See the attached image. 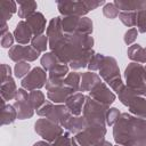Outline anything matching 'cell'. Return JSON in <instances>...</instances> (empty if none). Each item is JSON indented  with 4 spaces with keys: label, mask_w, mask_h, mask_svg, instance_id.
Returning a JSON list of instances; mask_svg holds the SVG:
<instances>
[{
    "label": "cell",
    "mask_w": 146,
    "mask_h": 146,
    "mask_svg": "<svg viewBox=\"0 0 146 146\" xmlns=\"http://www.w3.org/2000/svg\"><path fill=\"white\" fill-rule=\"evenodd\" d=\"M113 137L121 146H146V119L121 113L114 124Z\"/></svg>",
    "instance_id": "6da1fadb"
},
{
    "label": "cell",
    "mask_w": 146,
    "mask_h": 146,
    "mask_svg": "<svg viewBox=\"0 0 146 146\" xmlns=\"http://www.w3.org/2000/svg\"><path fill=\"white\" fill-rule=\"evenodd\" d=\"M98 72H99V76L105 81V83L110 86V88L116 94H120L122 89L125 87V84L121 79L120 70L115 58L105 56Z\"/></svg>",
    "instance_id": "7a4b0ae2"
},
{
    "label": "cell",
    "mask_w": 146,
    "mask_h": 146,
    "mask_svg": "<svg viewBox=\"0 0 146 146\" xmlns=\"http://www.w3.org/2000/svg\"><path fill=\"white\" fill-rule=\"evenodd\" d=\"M125 86L135 94L145 97L146 96V82H145V66L139 63H130L125 71Z\"/></svg>",
    "instance_id": "3957f363"
},
{
    "label": "cell",
    "mask_w": 146,
    "mask_h": 146,
    "mask_svg": "<svg viewBox=\"0 0 146 146\" xmlns=\"http://www.w3.org/2000/svg\"><path fill=\"white\" fill-rule=\"evenodd\" d=\"M106 128L99 124H89L83 131L72 137L73 146H99L105 139Z\"/></svg>",
    "instance_id": "277c9868"
},
{
    "label": "cell",
    "mask_w": 146,
    "mask_h": 146,
    "mask_svg": "<svg viewBox=\"0 0 146 146\" xmlns=\"http://www.w3.org/2000/svg\"><path fill=\"white\" fill-rule=\"evenodd\" d=\"M110 110V106L104 105L95 99H92L90 96H86V103L83 106V116L86 117L88 124H99L105 125L106 124V114Z\"/></svg>",
    "instance_id": "5b68a950"
},
{
    "label": "cell",
    "mask_w": 146,
    "mask_h": 146,
    "mask_svg": "<svg viewBox=\"0 0 146 146\" xmlns=\"http://www.w3.org/2000/svg\"><path fill=\"white\" fill-rule=\"evenodd\" d=\"M119 99L123 105H125L130 113L138 117L146 119V98L135 94L127 86L122 89L120 94H117Z\"/></svg>",
    "instance_id": "8992f818"
},
{
    "label": "cell",
    "mask_w": 146,
    "mask_h": 146,
    "mask_svg": "<svg viewBox=\"0 0 146 146\" xmlns=\"http://www.w3.org/2000/svg\"><path fill=\"white\" fill-rule=\"evenodd\" d=\"M34 130L48 143H54L64 133V129L62 125L52 122L47 117L39 119L34 124Z\"/></svg>",
    "instance_id": "52a82bcc"
},
{
    "label": "cell",
    "mask_w": 146,
    "mask_h": 146,
    "mask_svg": "<svg viewBox=\"0 0 146 146\" xmlns=\"http://www.w3.org/2000/svg\"><path fill=\"white\" fill-rule=\"evenodd\" d=\"M70 113L71 112L68 111L65 104H54L52 102H46L44 105L36 111L38 115L47 117L59 125Z\"/></svg>",
    "instance_id": "ba28073f"
},
{
    "label": "cell",
    "mask_w": 146,
    "mask_h": 146,
    "mask_svg": "<svg viewBox=\"0 0 146 146\" xmlns=\"http://www.w3.org/2000/svg\"><path fill=\"white\" fill-rule=\"evenodd\" d=\"M1 99L5 102L15 99L17 94V87L15 80L11 78V68L7 64L1 65V88H0Z\"/></svg>",
    "instance_id": "9c48e42d"
},
{
    "label": "cell",
    "mask_w": 146,
    "mask_h": 146,
    "mask_svg": "<svg viewBox=\"0 0 146 146\" xmlns=\"http://www.w3.org/2000/svg\"><path fill=\"white\" fill-rule=\"evenodd\" d=\"M47 81V71H44L42 67H34L25 78H23L21 86L23 89L27 91H33L44 87Z\"/></svg>",
    "instance_id": "30bf717a"
},
{
    "label": "cell",
    "mask_w": 146,
    "mask_h": 146,
    "mask_svg": "<svg viewBox=\"0 0 146 146\" xmlns=\"http://www.w3.org/2000/svg\"><path fill=\"white\" fill-rule=\"evenodd\" d=\"M14 107L17 112V119L19 120L30 119L34 114V108L30 102V96L27 91L23 88H19L17 90L14 102Z\"/></svg>",
    "instance_id": "8fae6325"
},
{
    "label": "cell",
    "mask_w": 146,
    "mask_h": 146,
    "mask_svg": "<svg viewBox=\"0 0 146 146\" xmlns=\"http://www.w3.org/2000/svg\"><path fill=\"white\" fill-rule=\"evenodd\" d=\"M9 58L16 63L19 62H33L39 56L40 52L38 50H35L32 46H22V44H17V46H13L9 49Z\"/></svg>",
    "instance_id": "7c38bea8"
},
{
    "label": "cell",
    "mask_w": 146,
    "mask_h": 146,
    "mask_svg": "<svg viewBox=\"0 0 146 146\" xmlns=\"http://www.w3.org/2000/svg\"><path fill=\"white\" fill-rule=\"evenodd\" d=\"M57 8L62 15L84 17L89 13L84 1H57Z\"/></svg>",
    "instance_id": "4fadbf2b"
},
{
    "label": "cell",
    "mask_w": 146,
    "mask_h": 146,
    "mask_svg": "<svg viewBox=\"0 0 146 146\" xmlns=\"http://www.w3.org/2000/svg\"><path fill=\"white\" fill-rule=\"evenodd\" d=\"M88 96H90L92 99H95L104 105H107V106L113 104L115 100V94L111 90V88L105 82H100L99 84H97L89 92Z\"/></svg>",
    "instance_id": "5bb4252c"
},
{
    "label": "cell",
    "mask_w": 146,
    "mask_h": 146,
    "mask_svg": "<svg viewBox=\"0 0 146 146\" xmlns=\"http://www.w3.org/2000/svg\"><path fill=\"white\" fill-rule=\"evenodd\" d=\"M48 36V42H49V48H54L63 38H64V32L62 27V18L60 17H54L50 19L48 27H47V34Z\"/></svg>",
    "instance_id": "9a60e30c"
},
{
    "label": "cell",
    "mask_w": 146,
    "mask_h": 146,
    "mask_svg": "<svg viewBox=\"0 0 146 146\" xmlns=\"http://www.w3.org/2000/svg\"><path fill=\"white\" fill-rule=\"evenodd\" d=\"M64 129L67 130V132L70 133H73V135H76L81 131H83L89 124L86 120V117L82 115L80 116H75V115H72L71 113L64 119V121L62 122L60 124Z\"/></svg>",
    "instance_id": "2e32d148"
},
{
    "label": "cell",
    "mask_w": 146,
    "mask_h": 146,
    "mask_svg": "<svg viewBox=\"0 0 146 146\" xmlns=\"http://www.w3.org/2000/svg\"><path fill=\"white\" fill-rule=\"evenodd\" d=\"M73 94H75V91L65 84L47 90V97L54 104H65L68 97H71Z\"/></svg>",
    "instance_id": "e0dca14e"
},
{
    "label": "cell",
    "mask_w": 146,
    "mask_h": 146,
    "mask_svg": "<svg viewBox=\"0 0 146 146\" xmlns=\"http://www.w3.org/2000/svg\"><path fill=\"white\" fill-rule=\"evenodd\" d=\"M13 34H14L15 40L17 41V44H22V46L27 44L33 39L32 30L30 25L26 23V21H19Z\"/></svg>",
    "instance_id": "ac0fdd59"
},
{
    "label": "cell",
    "mask_w": 146,
    "mask_h": 146,
    "mask_svg": "<svg viewBox=\"0 0 146 146\" xmlns=\"http://www.w3.org/2000/svg\"><path fill=\"white\" fill-rule=\"evenodd\" d=\"M84 103H86V96L82 92H75L71 97H68L65 105L72 115L80 116L82 111H83Z\"/></svg>",
    "instance_id": "d6986e66"
},
{
    "label": "cell",
    "mask_w": 146,
    "mask_h": 146,
    "mask_svg": "<svg viewBox=\"0 0 146 146\" xmlns=\"http://www.w3.org/2000/svg\"><path fill=\"white\" fill-rule=\"evenodd\" d=\"M26 23L30 25L32 33H33V38L34 36H39L42 35L44 30H46V18L43 16L42 13L40 11H35L32 16H30L26 19Z\"/></svg>",
    "instance_id": "ffe728a7"
},
{
    "label": "cell",
    "mask_w": 146,
    "mask_h": 146,
    "mask_svg": "<svg viewBox=\"0 0 146 146\" xmlns=\"http://www.w3.org/2000/svg\"><path fill=\"white\" fill-rule=\"evenodd\" d=\"M103 82L100 76L95 72H86L81 74V82H80V91H91L97 84Z\"/></svg>",
    "instance_id": "44dd1931"
},
{
    "label": "cell",
    "mask_w": 146,
    "mask_h": 146,
    "mask_svg": "<svg viewBox=\"0 0 146 146\" xmlns=\"http://www.w3.org/2000/svg\"><path fill=\"white\" fill-rule=\"evenodd\" d=\"M6 102L1 99V124H10L17 119V112L14 107V105L5 104Z\"/></svg>",
    "instance_id": "7402d4cb"
},
{
    "label": "cell",
    "mask_w": 146,
    "mask_h": 146,
    "mask_svg": "<svg viewBox=\"0 0 146 146\" xmlns=\"http://www.w3.org/2000/svg\"><path fill=\"white\" fill-rule=\"evenodd\" d=\"M127 54H128V57L135 63H139V64L146 63V48L141 47L138 43L131 44L128 48Z\"/></svg>",
    "instance_id": "603a6c76"
},
{
    "label": "cell",
    "mask_w": 146,
    "mask_h": 146,
    "mask_svg": "<svg viewBox=\"0 0 146 146\" xmlns=\"http://www.w3.org/2000/svg\"><path fill=\"white\" fill-rule=\"evenodd\" d=\"M18 5V17L27 19L30 16H32L35 13V9L38 8V5L35 1H16Z\"/></svg>",
    "instance_id": "cb8c5ba5"
},
{
    "label": "cell",
    "mask_w": 146,
    "mask_h": 146,
    "mask_svg": "<svg viewBox=\"0 0 146 146\" xmlns=\"http://www.w3.org/2000/svg\"><path fill=\"white\" fill-rule=\"evenodd\" d=\"M68 73H70L68 65L59 64L56 67H54L51 71L48 72V80H51L55 82H64V80Z\"/></svg>",
    "instance_id": "d4e9b609"
},
{
    "label": "cell",
    "mask_w": 146,
    "mask_h": 146,
    "mask_svg": "<svg viewBox=\"0 0 146 146\" xmlns=\"http://www.w3.org/2000/svg\"><path fill=\"white\" fill-rule=\"evenodd\" d=\"M0 9H1V15H2V22H7L13 17V15L18 11L17 10V2L11 1V0H2L0 2Z\"/></svg>",
    "instance_id": "484cf974"
},
{
    "label": "cell",
    "mask_w": 146,
    "mask_h": 146,
    "mask_svg": "<svg viewBox=\"0 0 146 146\" xmlns=\"http://www.w3.org/2000/svg\"><path fill=\"white\" fill-rule=\"evenodd\" d=\"M59 64H62V63L59 62V59L57 58V56H56L52 51L46 52V54L42 55V57H41V65H42L43 70L47 71V72L51 71L54 67H56V66L59 65Z\"/></svg>",
    "instance_id": "4316f807"
},
{
    "label": "cell",
    "mask_w": 146,
    "mask_h": 146,
    "mask_svg": "<svg viewBox=\"0 0 146 146\" xmlns=\"http://www.w3.org/2000/svg\"><path fill=\"white\" fill-rule=\"evenodd\" d=\"M114 5L120 11H137L140 6L141 1H130V0H115Z\"/></svg>",
    "instance_id": "83f0119b"
},
{
    "label": "cell",
    "mask_w": 146,
    "mask_h": 146,
    "mask_svg": "<svg viewBox=\"0 0 146 146\" xmlns=\"http://www.w3.org/2000/svg\"><path fill=\"white\" fill-rule=\"evenodd\" d=\"M80 82H81V74H79L78 72L68 73L64 80V84L66 87L73 89L75 92L80 91Z\"/></svg>",
    "instance_id": "f1b7e54d"
},
{
    "label": "cell",
    "mask_w": 146,
    "mask_h": 146,
    "mask_svg": "<svg viewBox=\"0 0 146 146\" xmlns=\"http://www.w3.org/2000/svg\"><path fill=\"white\" fill-rule=\"evenodd\" d=\"M120 21L128 27H133L137 24V11H120Z\"/></svg>",
    "instance_id": "f546056e"
},
{
    "label": "cell",
    "mask_w": 146,
    "mask_h": 146,
    "mask_svg": "<svg viewBox=\"0 0 146 146\" xmlns=\"http://www.w3.org/2000/svg\"><path fill=\"white\" fill-rule=\"evenodd\" d=\"M29 96H30V102H31L33 108L36 110V111H38L41 106H43L44 103H46L44 95H43V92L40 91V90H33V91H30Z\"/></svg>",
    "instance_id": "4dcf8cb0"
},
{
    "label": "cell",
    "mask_w": 146,
    "mask_h": 146,
    "mask_svg": "<svg viewBox=\"0 0 146 146\" xmlns=\"http://www.w3.org/2000/svg\"><path fill=\"white\" fill-rule=\"evenodd\" d=\"M31 46L38 50L39 52H42V51H46L47 47H49V42H48V36L42 34V35H39V36H34L31 41Z\"/></svg>",
    "instance_id": "1f68e13d"
},
{
    "label": "cell",
    "mask_w": 146,
    "mask_h": 146,
    "mask_svg": "<svg viewBox=\"0 0 146 146\" xmlns=\"http://www.w3.org/2000/svg\"><path fill=\"white\" fill-rule=\"evenodd\" d=\"M137 30L139 33H146V8L143 7V1L140 8L137 10Z\"/></svg>",
    "instance_id": "d6a6232c"
},
{
    "label": "cell",
    "mask_w": 146,
    "mask_h": 146,
    "mask_svg": "<svg viewBox=\"0 0 146 146\" xmlns=\"http://www.w3.org/2000/svg\"><path fill=\"white\" fill-rule=\"evenodd\" d=\"M30 68L31 65L27 62H19L15 64L14 67V73L16 78H25L29 73H30Z\"/></svg>",
    "instance_id": "836d02e7"
},
{
    "label": "cell",
    "mask_w": 146,
    "mask_h": 146,
    "mask_svg": "<svg viewBox=\"0 0 146 146\" xmlns=\"http://www.w3.org/2000/svg\"><path fill=\"white\" fill-rule=\"evenodd\" d=\"M103 14H104L105 17H107L110 19H114V18H116L119 16L120 10L116 8L114 2L113 3L108 2V3H105V6L103 7Z\"/></svg>",
    "instance_id": "e575fe53"
},
{
    "label": "cell",
    "mask_w": 146,
    "mask_h": 146,
    "mask_svg": "<svg viewBox=\"0 0 146 146\" xmlns=\"http://www.w3.org/2000/svg\"><path fill=\"white\" fill-rule=\"evenodd\" d=\"M104 57H105V55H103V54H96L95 52V55L92 56L91 60L88 64V68L90 70V72H95V71H98L100 68L102 63L104 60Z\"/></svg>",
    "instance_id": "d590c367"
},
{
    "label": "cell",
    "mask_w": 146,
    "mask_h": 146,
    "mask_svg": "<svg viewBox=\"0 0 146 146\" xmlns=\"http://www.w3.org/2000/svg\"><path fill=\"white\" fill-rule=\"evenodd\" d=\"M120 115H121V113H120V111L117 108H115V107L110 108L107 111V114H106V124L110 125V127L114 125L116 123V121L119 120Z\"/></svg>",
    "instance_id": "8d00e7d4"
},
{
    "label": "cell",
    "mask_w": 146,
    "mask_h": 146,
    "mask_svg": "<svg viewBox=\"0 0 146 146\" xmlns=\"http://www.w3.org/2000/svg\"><path fill=\"white\" fill-rule=\"evenodd\" d=\"M71 133L70 132H64L60 137H58L54 143H52V145L51 146H73V144H72V137L70 136Z\"/></svg>",
    "instance_id": "74e56055"
},
{
    "label": "cell",
    "mask_w": 146,
    "mask_h": 146,
    "mask_svg": "<svg viewBox=\"0 0 146 146\" xmlns=\"http://www.w3.org/2000/svg\"><path fill=\"white\" fill-rule=\"evenodd\" d=\"M138 30L136 29V27H132V29H129L125 33H124V43L127 44V46H131L133 42H135V40L137 39V35H138Z\"/></svg>",
    "instance_id": "f35d334b"
},
{
    "label": "cell",
    "mask_w": 146,
    "mask_h": 146,
    "mask_svg": "<svg viewBox=\"0 0 146 146\" xmlns=\"http://www.w3.org/2000/svg\"><path fill=\"white\" fill-rule=\"evenodd\" d=\"M14 34L10 32H7L6 34L1 35V47L2 48H11L14 43Z\"/></svg>",
    "instance_id": "ab89813d"
},
{
    "label": "cell",
    "mask_w": 146,
    "mask_h": 146,
    "mask_svg": "<svg viewBox=\"0 0 146 146\" xmlns=\"http://www.w3.org/2000/svg\"><path fill=\"white\" fill-rule=\"evenodd\" d=\"M84 5L87 7V9L90 11V10H94L98 7H100L102 5H105V1L104 0H100V1H95V0H87L84 1Z\"/></svg>",
    "instance_id": "60d3db41"
},
{
    "label": "cell",
    "mask_w": 146,
    "mask_h": 146,
    "mask_svg": "<svg viewBox=\"0 0 146 146\" xmlns=\"http://www.w3.org/2000/svg\"><path fill=\"white\" fill-rule=\"evenodd\" d=\"M33 146H51L48 144V141H36Z\"/></svg>",
    "instance_id": "b9f144b4"
},
{
    "label": "cell",
    "mask_w": 146,
    "mask_h": 146,
    "mask_svg": "<svg viewBox=\"0 0 146 146\" xmlns=\"http://www.w3.org/2000/svg\"><path fill=\"white\" fill-rule=\"evenodd\" d=\"M99 146H113V145H112L110 141H106V140H104V141H103V143H102Z\"/></svg>",
    "instance_id": "7bdbcfd3"
},
{
    "label": "cell",
    "mask_w": 146,
    "mask_h": 146,
    "mask_svg": "<svg viewBox=\"0 0 146 146\" xmlns=\"http://www.w3.org/2000/svg\"><path fill=\"white\" fill-rule=\"evenodd\" d=\"M143 7H145V8H146V1H143Z\"/></svg>",
    "instance_id": "ee69618b"
},
{
    "label": "cell",
    "mask_w": 146,
    "mask_h": 146,
    "mask_svg": "<svg viewBox=\"0 0 146 146\" xmlns=\"http://www.w3.org/2000/svg\"><path fill=\"white\" fill-rule=\"evenodd\" d=\"M145 82H146V66H145Z\"/></svg>",
    "instance_id": "f6af8a7d"
},
{
    "label": "cell",
    "mask_w": 146,
    "mask_h": 146,
    "mask_svg": "<svg viewBox=\"0 0 146 146\" xmlns=\"http://www.w3.org/2000/svg\"><path fill=\"white\" fill-rule=\"evenodd\" d=\"M115 146H121V145H117V144H116V145H115Z\"/></svg>",
    "instance_id": "bcb514c9"
}]
</instances>
